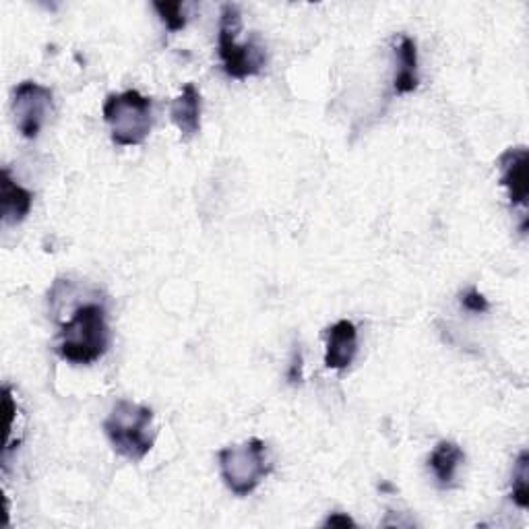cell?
<instances>
[{"label": "cell", "instance_id": "6da1fadb", "mask_svg": "<svg viewBox=\"0 0 529 529\" xmlns=\"http://www.w3.org/2000/svg\"><path fill=\"white\" fill-rule=\"evenodd\" d=\"M110 327L104 304L87 302L73 310L58 331L56 352L75 366H89L104 358L110 348Z\"/></svg>", "mask_w": 529, "mask_h": 529}, {"label": "cell", "instance_id": "7a4b0ae2", "mask_svg": "<svg viewBox=\"0 0 529 529\" xmlns=\"http://www.w3.org/2000/svg\"><path fill=\"white\" fill-rule=\"evenodd\" d=\"M104 430L114 451L129 461H143L155 443L153 412L129 399L114 403Z\"/></svg>", "mask_w": 529, "mask_h": 529}, {"label": "cell", "instance_id": "3957f363", "mask_svg": "<svg viewBox=\"0 0 529 529\" xmlns=\"http://www.w3.org/2000/svg\"><path fill=\"white\" fill-rule=\"evenodd\" d=\"M104 120L108 122L112 141L120 147L141 145L153 127V104L137 89L112 93L104 104Z\"/></svg>", "mask_w": 529, "mask_h": 529}, {"label": "cell", "instance_id": "277c9868", "mask_svg": "<svg viewBox=\"0 0 529 529\" xmlns=\"http://www.w3.org/2000/svg\"><path fill=\"white\" fill-rule=\"evenodd\" d=\"M242 27L240 7L226 3L220 13V36H217V48L224 65V73L232 79H248L261 73L267 62V52L257 38L246 44H236V36Z\"/></svg>", "mask_w": 529, "mask_h": 529}, {"label": "cell", "instance_id": "5b68a950", "mask_svg": "<svg viewBox=\"0 0 529 529\" xmlns=\"http://www.w3.org/2000/svg\"><path fill=\"white\" fill-rule=\"evenodd\" d=\"M220 472L228 490L236 496H248L269 476L271 463L267 445L261 439H251L242 445L224 447L217 453Z\"/></svg>", "mask_w": 529, "mask_h": 529}, {"label": "cell", "instance_id": "8992f818", "mask_svg": "<svg viewBox=\"0 0 529 529\" xmlns=\"http://www.w3.org/2000/svg\"><path fill=\"white\" fill-rule=\"evenodd\" d=\"M52 108V89L36 83L23 81L13 93V114L17 131L25 139H36Z\"/></svg>", "mask_w": 529, "mask_h": 529}, {"label": "cell", "instance_id": "52a82bcc", "mask_svg": "<svg viewBox=\"0 0 529 529\" xmlns=\"http://www.w3.org/2000/svg\"><path fill=\"white\" fill-rule=\"evenodd\" d=\"M527 164H529V155L525 147H511L499 158L501 184L509 191L511 203L523 209L527 205V195H529Z\"/></svg>", "mask_w": 529, "mask_h": 529}, {"label": "cell", "instance_id": "ba28073f", "mask_svg": "<svg viewBox=\"0 0 529 529\" xmlns=\"http://www.w3.org/2000/svg\"><path fill=\"white\" fill-rule=\"evenodd\" d=\"M358 354V329L352 321H337L327 331L325 366L331 370H346Z\"/></svg>", "mask_w": 529, "mask_h": 529}, {"label": "cell", "instance_id": "9c48e42d", "mask_svg": "<svg viewBox=\"0 0 529 529\" xmlns=\"http://www.w3.org/2000/svg\"><path fill=\"white\" fill-rule=\"evenodd\" d=\"M172 122L178 131L189 139L195 137L201 129V93L195 83H186L180 91V96L170 104Z\"/></svg>", "mask_w": 529, "mask_h": 529}, {"label": "cell", "instance_id": "30bf717a", "mask_svg": "<svg viewBox=\"0 0 529 529\" xmlns=\"http://www.w3.org/2000/svg\"><path fill=\"white\" fill-rule=\"evenodd\" d=\"M0 203H3V222L9 226L21 224L34 205V195L17 184L7 168L0 178Z\"/></svg>", "mask_w": 529, "mask_h": 529}, {"label": "cell", "instance_id": "8fae6325", "mask_svg": "<svg viewBox=\"0 0 529 529\" xmlns=\"http://www.w3.org/2000/svg\"><path fill=\"white\" fill-rule=\"evenodd\" d=\"M399 69L395 73L393 89L397 96H403V93H412L420 79H418V48L416 42L410 36H401L399 44L395 48Z\"/></svg>", "mask_w": 529, "mask_h": 529}, {"label": "cell", "instance_id": "7c38bea8", "mask_svg": "<svg viewBox=\"0 0 529 529\" xmlns=\"http://www.w3.org/2000/svg\"><path fill=\"white\" fill-rule=\"evenodd\" d=\"M465 459L461 447L457 443L451 441H441L434 451L428 457V465L437 478V484L441 488H453L455 486V478H457V470L461 461Z\"/></svg>", "mask_w": 529, "mask_h": 529}, {"label": "cell", "instance_id": "4fadbf2b", "mask_svg": "<svg viewBox=\"0 0 529 529\" xmlns=\"http://www.w3.org/2000/svg\"><path fill=\"white\" fill-rule=\"evenodd\" d=\"M513 503L519 509L529 507V455L521 451L513 470Z\"/></svg>", "mask_w": 529, "mask_h": 529}, {"label": "cell", "instance_id": "5bb4252c", "mask_svg": "<svg viewBox=\"0 0 529 529\" xmlns=\"http://www.w3.org/2000/svg\"><path fill=\"white\" fill-rule=\"evenodd\" d=\"M153 9L158 11L160 19L168 27V31L176 34V31L186 27V15H184V5L182 3H153Z\"/></svg>", "mask_w": 529, "mask_h": 529}, {"label": "cell", "instance_id": "9a60e30c", "mask_svg": "<svg viewBox=\"0 0 529 529\" xmlns=\"http://www.w3.org/2000/svg\"><path fill=\"white\" fill-rule=\"evenodd\" d=\"M461 306L468 310V313H474V315H482L490 308L484 294H480L476 288H470L468 292L461 294Z\"/></svg>", "mask_w": 529, "mask_h": 529}, {"label": "cell", "instance_id": "2e32d148", "mask_svg": "<svg viewBox=\"0 0 529 529\" xmlns=\"http://www.w3.org/2000/svg\"><path fill=\"white\" fill-rule=\"evenodd\" d=\"M288 379H290V383H300L302 381V354H300V350L294 352L292 366H290V372H288Z\"/></svg>", "mask_w": 529, "mask_h": 529}, {"label": "cell", "instance_id": "e0dca14e", "mask_svg": "<svg viewBox=\"0 0 529 529\" xmlns=\"http://www.w3.org/2000/svg\"><path fill=\"white\" fill-rule=\"evenodd\" d=\"M325 525H331V527H335V525H344V527L352 525V527H354L356 523H354V519H352V517H348V515H344V513H333V515H329V517H327Z\"/></svg>", "mask_w": 529, "mask_h": 529}]
</instances>
